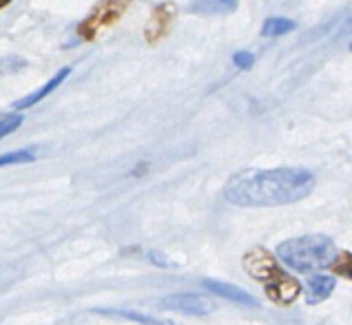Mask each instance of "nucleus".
<instances>
[{"mask_svg":"<svg viewBox=\"0 0 352 325\" xmlns=\"http://www.w3.org/2000/svg\"><path fill=\"white\" fill-rule=\"evenodd\" d=\"M239 0H202V12L204 14H224V12H233L237 7Z\"/></svg>","mask_w":352,"mask_h":325,"instance_id":"13","label":"nucleus"},{"mask_svg":"<svg viewBox=\"0 0 352 325\" xmlns=\"http://www.w3.org/2000/svg\"><path fill=\"white\" fill-rule=\"evenodd\" d=\"M148 261H151V263H155V266H160V268H177V263L168 261L166 257H162L160 252H153V250L148 252Z\"/></svg>","mask_w":352,"mask_h":325,"instance_id":"17","label":"nucleus"},{"mask_svg":"<svg viewBox=\"0 0 352 325\" xmlns=\"http://www.w3.org/2000/svg\"><path fill=\"white\" fill-rule=\"evenodd\" d=\"M9 3H12V0H0V9H5Z\"/></svg>","mask_w":352,"mask_h":325,"instance_id":"18","label":"nucleus"},{"mask_svg":"<svg viewBox=\"0 0 352 325\" xmlns=\"http://www.w3.org/2000/svg\"><path fill=\"white\" fill-rule=\"evenodd\" d=\"M34 159H36L34 150H14V153L0 155V168L14 166V164H29V161H34Z\"/></svg>","mask_w":352,"mask_h":325,"instance_id":"14","label":"nucleus"},{"mask_svg":"<svg viewBox=\"0 0 352 325\" xmlns=\"http://www.w3.org/2000/svg\"><path fill=\"white\" fill-rule=\"evenodd\" d=\"M153 306L160 310H170V312H184V314H195V317H204L215 310V301L206 297V294H195V292H177L168 294L153 301Z\"/></svg>","mask_w":352,"mask_h":325,"instance_id":"4","label":"nucleus"},{"mask_svg":"<svg viewBox=\"0 0 352 325\" xmlns=\"http://www.w3.org/2000/svg\"><path fill=\"white\" fill-rule=\"evenodd\" d=\"M337 288V279L333 274L326 272H313L308 279V294H306V303L308 306H317V303L326 301L330 294Z\"/></svg>","mask_w":352,"mask_h":325,"instance_id":"9","label":"nucleus"},{"mask_svg":"<svg viewBox=\"0 0 352 325\" xmlns=\"http://www.w3.org/2000/svg\"><path fill=\"white\" fill-rule=\"evenodd\" d=\"M266 292L275 303H279V306H288V303H293L297 299V294L301 292V286L297 279H290L286 274L279 272L277 277L270 279V283L266 286Z\"/></svg>","mask_w":352,"mask_h":325,"instance_id":"8","label":"nucleus"},{"mask_svg":"<svg viewBox=\"0 0 352 325\" xmlns=\"http://www.w3.org/2000/svg\"><path fill=\"white\" fill-rule=\"evenodd\" d=\"M295 29V23L288 18H268L264 27H261V36L266 38H279V36H286Z\"/></svg>","mask_w":352,"mask_h":325,"instance_id":"11","label":"nucleus"},{"mask_svg":"<svg viewBox=\"0 0 352 325\" xmlns=\"http://www.w3.org/2000/svg\"><path fill=\"white\" fill-rule=\"evenodd\" d=\"M244 268L253 274V277H257L259 281H270V279L279 274L273 255H268L264 248L250 250L248 255L244 257Z\"/></svg>","mask_w":352,"mask_h":325,"instance_id":"6","label":"nucleus"},{"mask_svg":"<svg viewBox=\"0 0 352 325\" xmlns=\"http://www.w3.org/2000/svg\"><path fill=\"white\" fill-rule=\"evenodd\" d=\"M233 63L239 67V69H250L253 67V63H255V56L253 54H248V52H237L235 56H233Z\"/></svg>","mask_w":352,"mask_h":325,"instance_id":"16","label":"nucleus"},{"mask_svg":"<svg viewBox=\"0 0 352 325\" xmlns=\"http://www.w3.org/2000/svg\"><path fill=\"white\" fill-rule=\"evenodd\" d=\"M315 184L308 168H248L226 181L224 197L241 208H273L306 199Z\"/></svg>","mask_w":352,"mask_h":325,"instance_id":"1","label":"nucleus"},{"mask_svg":"<svg viewBox=\"0 0 352 325\" xmlns=\"http://www.w3.org/2000/svg\"><path fill=\"white\" fill-rule=\"evenodd\" d=\"M100 314H116V317H122V319H129V321H135L140 325H173L170 321H160L155 317H148V314H142V312H133V310H96Z\"/></svg>","mask_w":352,"mask_h":325,"instance_id":"12","label":"nucleus"},{"mask_svg":"<svg viewBox=\"0 0 352 325\" xmlns=\"http://www.w3.org/2000/svg\"><path fill=\"white\" fill-rule=\"evenodd\" d=\"M277 259L295 272L313 274L337 261L339 250L335 241L326 235H306L281 241L277 246Z\"/></svg>","mask_w":352,"mask_h":325,"instance_id":"2","label":"nucleus"},{"mask_svg":"<svg viewBox=\"0 0 352 325\" xmlns=\"http://www.w3.org/2000/svg\"><path fill=\"white\" fill-rule=\"evenodd\" d=\"M202 288H206L208 292L217 294V297H224V299H228V301H235V303H239V306H246V308H259V301L253 297V294L246 292L244 288L230 286V283L213 281V279H204V281H202Z\"/></svg>","mask_w":352,"mask_h":325,"instance_id":"7","label":"nucleus"},{"mask_svg":"<svg viewBox=\"0 0 352 325\" xmlns=\"http://www.w3.org/2000/svg\"><path fill=\"white\" fill-rule=\"evenodd\" d=\"M131 7V0H102L82 23L78 25V36L85 40H96L98 34L109 25H116Z\"/></svg>","mask_w":352,"mask_h":325,"instance_id":"3","label":"nucleus"},{"mask_svg":"<svg viewBox=\"0 0 352 325\" xmlns=\"http://www.w3.org/2000/svg\"><path fill=\"white\" fill-rule=\"evenodd\" d=\"M69 74H72V67H65V69H60L58 74L49 80V82L45 85V87H40L38 91H34V93H29L27 98H23V100H18V102L14 104V109H18V111H23V109H29V107H34V104H38L40 100L43 98H47L52 91H56L60 85L65 82V80L69 78Z\"/></svg>","mask_w":352,"mask_h":325,"instance_id":"10","label":"nucleus"},{"mask_svg":"<svg viewBox=\"0 0 352 325\" xmlns=\"http://www.w3.org/2000/svg\"><path fill=\"white\" fill-rule=\"evenodd\" d=\"M177 9L173 3H160L153 7V14L148 18V25L144 29V38L148 45H157L160 40L166 38V34L170 32V27L175 23Z\"/></svg>","mask_w":352,"mask_h":325,"instance_id":"5","label":"nucleus"},{"mask_svg":"<svg viewBox=\"0 0 352 325\" xmlns=\"http://www.w3.org/2000/svg\"><path fill=\"white\" fill-rule=\"evenodd\" d=\"M20 124H23V115H20V113H12V115L0 120V139L12 135Z\"/></svg>","mask_w":352,"mask_h":325,"instance_id":"15","label":"nucleus"}]
</instances>
